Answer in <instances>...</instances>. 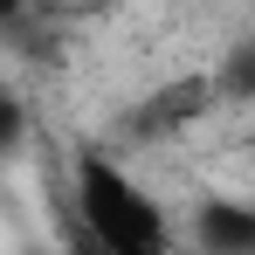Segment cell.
<instances>
[{
    "instance_id": "obj_1",
    "label": "cell",
    "mask_w": 255,
    "mask_h": 255,
    "mask_svg": "<svg viewBox=\"0 0 255 255\" xmlns=\"http://www.w3.org/2000/svg\"><path fill=\"white\" fill-rule=\"evenodd\" d=\"M69 214H76L111 255H172L166 207H159L118 159H104V152H76V166H69Z\"/></svg>"
},
{
    "instance_id": "obj_2",
    "label": "cell",
    "mask_w": 255,
    "mask_h": 255,
    "mask_svg": "<svg viewBox=\"0 0 255 255\" xmlns=\"http://www.w3.org/2000/svg\"><path fill=\"white\" fill-rule=\"evenodd\" d=\"M221 111V90H214V69H186V76H172V83L145 90L138 104H131L125 131L138 138V145H172L179 131H193L200 118H214Z\"/></svg>"
},
{
    "instance_id": "obj_3",
    "label": "cell",
    "mask_w": 255,
    "mask_h": 255,
    "mask_svg": "<svg viewBox=\"0 0 255 255\" xmlns=\"http://www.w3.org/2000/svg\"><path fill=\"white\" fill-rule=\"evenodd\" d=\"M193 242L207 255H255V207L249 200H207L193 214Z\"/></svg>"
},
{
    "instance_id": "obj_4",
    "label": "cell",
    "mask_w": 255,
    "mask_h": 255,
    "mask_svg": "<svg viewBox=\"0 0 255 255\" xmlns=\"http://www.w3.org/2000/svg\"><path fill=\"white\" fill-rule=\"evenodd\" d=\"M214 90H221V104H255V42L221 48V62H214Z\"/></svg>"
},
{
    "instance_id": "obj_5",
    "label": "cell",
    "mask_w": 255,
    "mask_h": 255,
    "mask_svg": "<svg viewBox=\"0 0 255 255\" xmlns=\"http://www.w3.org/2000/svg\"><path fill=\"white\" fill-rule=\"evenodd\" d=\"M21 138H28V104H21L14 90H0V159H7Z\"/></svg>"
},
{
    "instance_id": "obj_6",
    "label": "cell",
    "mask_w": 255,
    "mask_h": 255,
    "mask_svg": "<svg viewBox=\"0 0 255 255\" xmlns=\"http://www.w3.org/2000/svg\"><path fill=\"white\" fill-rule=\"evenodd\" d=\"M62 255H111V249H104V242H97V235H90L83 221H76V214L62 207Z\"/></svg>"
},
{
    "instance_id": "obj_7",
    "label": "cell",
    "mask_w": 255,
    "mask_h": 255,
    "mask_svg": "<svg viewBox=\"0 0 255 255\" xmlns=\"http://www.w3.org/2000/svg\"><path fill=\"white\" fill-rule=\"evenodd\" d=\"M21 7H28V0H0V21H14V14H21Z\"/></svg>"
}]
</instances>
